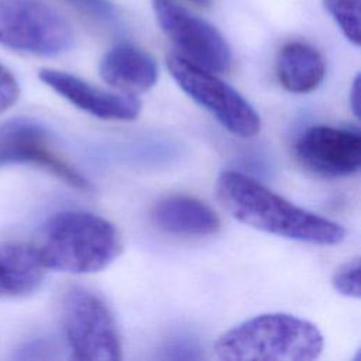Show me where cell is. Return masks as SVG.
<instances>
[{"label": "cell", "instance_id": "1", "mask_svg": "<svg viewBox=\"0 0 361 361\" xmlns=\"http://www.w3.org/2000/svg\"><path fill=\"white\" fill-rule=\"evenodd\" d=\"M216 193L234 219L252 228L316 245H334L345 237L338 223L290 203L241 172H221Z\"/></svg>", "mask_w": 361, "mask_h": 361}, {"label": "cell", "instance_id": "2", "mask_svg": "<svg viewBox=\"0 0 361 361\" xmlns=\"http://www.w3.org/2000/svg\"><path fill=\"white\" fill-rule=\"evenodd\" d=\"M324 347L316 324L288 313H264L224 331L214 354L226 361H312Z\"/></svg>", "mask_w": 361, "mask_h": 361}, {"label": "cell", "instance_id": "3", "mask_svg": "<svg viewBox=\"0 0 361 361\" xmlns=\"http://www.w3.org/2000/svg\"><path fill=\"white\" fill-rule=\"evenodd\" d=\"M39 248L47 269L69 274H94L107 268L121 252V235L102 216L66 210L45 224Z\"/></svg>", "mask_w": 361, "mask_h": 361}, {"label": "cell", "instance_id": "4", "mask_svg": "<svg viewBox=\"0 0 361 361\" xmlns=\"http://www.w3.org/2000/svg\"><path fill=\"white\" fill-rule=\"evenodd\" d=\"M61 320L75 360H121V341L114 316L94 292L83 286L69 288L62 296Z\"/></svg>", "mask_w": 361, "mask_h": 361}, {"label": "cell", "instance_id": "5", "mask_svg": "<svg viewBox=\"0 0 361 361\" xmlns=\"http://www.w3.org/2000/svg\"><path fill=\"white\" fill-rule=\"evenodd\" d=\"M0 44L20 52L55 56L75 44L71 24L41 0H0Z\"/></svg>", "mask_w": 361, "mask_h": 361}, {"label": "cell", "instance_id": "6", "mask_svg": "<svg viewBox=\"0 0 361 361\" xmlns=\"http://www.w3.org/2000/svg\"><path fill=\"white\" fill-rule=\"evenodd\" d=\"M166 66L178 86L234 135L250 138L261 128L255 109L216 73L202 69L176 52H169Z\"/></svg>", "mask_w": 361, "mask_h": 361}, {"label": "cell", "instance_id": "7", "mask_svg": "<svg viewBox=\"0 0 361 361\" xmlns=\"http://www.w3.org/2000/svg\"><path fill=\"white\" fill-rule=\"evenodd\" d=\"M157 21L176 54L213 73L231 65V49L216 27L171 0H152Z\"/></svg>", "mask_w": 361, "mask_h": 361}, {"label": "cell", "instance_id": "8", "mask_svg": "<svg viewBox=\"0 0 361 361\" xmlns=\"http://www.w3.org/2000/svg\"><path fill=\"white\" fill-rule=\"evenodd\" d=\"M32 164L66 185L87 192V179L55 148L48 130L31 118H13L0 124V166Z\"/></svg>", "mask_w": 361, "mask_h": 361}, {"label": "cell", "instance_id": "9", "mask_svg": "<svg viewBox=\"0 0 361 361\" xmlns=\"http://www.w3.org/2000/svg\"><path fill=\"white\" fill-rule=\"evenodd\" d=\"M296 161L309 172L323 178H344L361 166V137L357 130L312 126L293 144Z\"/></svg>", "mask_w": 361, "mask_h": 361}, {"label": "cell", "instance_id": "10", "mask_svg": "<svg viewBox=\"0 0 361 361\" xmlns=\"http://www.w3.org/2000/svg\"><path fill=\"white\" fill-rule=\"evenodd\" d=\"M38 78L69 103L97 118L130 121L141 113V102L137 96L99 89L72 73L44 68L38 72Z\"/></svg>", "mask_w": 361, "mask_h": 361}, {"label": "cell", "instance_id": "11", "mask_svg": "<svg viewBox=\"0 0 361 361\" xmlns=\"http://www.w3.org/2000/svg\"><path fill=\"white\" fill-rule=\"evenodd\" d=\"M99 75L109 86L137 96L157 83L158 66L144 49L133 44H118L100 59Z\"/></svg>", "mask_w": 361, "mask_h": 361}, {"label": "cell", "instance_id": "12", "mask_svg": "<svg viewBox=\"0 0 361 361\" xmlns=\"http://www.w3.org/2000/svg\"><path fill=\"white\" fill-rule=\"evenodd\" d=\"M152 224L175 235H209L220 228L216 212L203 200L186 195L159 199L151 209Z\"/></svg>", "mask_w": 361, "mask_h": 361}, {"label": "cell", "instance_id": "13", "mask_svg": "<svg viewBox=\"0 0 361 361\" xmlns=\"http://www.w3.org/2000/svg\"><path fill=\"white\" fill-rule=\"evenodd\" d=\"M45 272L38 247L25 243L0 247V296L21 298L34 293Z\"/></svg>", "mask_w": 361, "mask_h": 361}, {"label": "cell", "instance_id": "14", "mask_svg": "<svg viewBox=\"0 0 361 361\" xmlns=\"http://www.w3.org/2000/svg\"><path fill=\"white\" fill-rule=\"evenodd\" d=\"M276 78L290 93H310L319 87L326 73L322 54L300 41L285 44L276 56Z\"/></svg>", "mask_w": 361, "mask_h": 361}, {"label": "cell", "instance_id": "15", "mask_svg": "<svg viewBox=\"0 0 361 361\" xmlns=\"http://www.w3.org/2000/svg\"><path fill=\"white\" fill-rule=\"evenodd\" d=\"M326 11L331 16L344 37L360 45V0H323Z\"/></svg>", "mask_w": 361, "mask_h": 361}, {"label": "cell", "instance_id": "16", "mask_svg": "<svg viewBox=\"0 0 361 361\" xmlns=\"http://www.w3.org/2000/svg\"><path fill=\"white\" fill-rule=\"evenodd\" d=\"M331 285L334 290L345 298L358 299L360 290V259L353 258L341 264L331 276Z\"/></svg>", "mask_w": 361, "mask_h": 361}, {"label": "cell", "instance_id": "17", "mask_svg": "<svg viewBox=\"0 0 361 361\" xmlns=\"http://www.w3.org/2000/svg\"><path fill=\"white\" fill-rule=\"evenodd\" d=\"M20 86L13 73L0 63V113L13 107L18 99Z\"/></svg>", "mask_w": 361, "mask_h": 361}, {"label": "cell", "instance_id": "18", "mask_svg": "<svg viewBox=\"0 0 361 361\" xmlns=\"http://www.w3.org/2000/svg\"><path fill=\"white\" fill-rule=\"evenodd\" d=\"M350 104H351L354 116L358 117V114H360V76L358 75L355 76L351 90H350Z\"/></svg>", "mask_w": 361, "mask_h": 361}, {"label": "cell", "instance_id": "19", "mask_svg": "<svg viewBox=\"0 0 361 361\" xmlns=\"http://www.w3.org/2000/svg\"><path fill=\"white\" fill-rule=\"evenodd\" d=\"M72 3H76V4H83V6H87V7H94V1L96 0H69Z\"/></svg>", "mask_w": 361, "mask_h": 361}, {"label": "cell", "instance_id": "20", "mask_svg": "<svg viewBox=\"0 0 361 361\" xmlns=\"http://www.w3.org/2000/svg\"><path fill=\"white\" fill-rule=\"evenodd\" d=\"M188 1L195 3V4H199V6H203V7H206V6L210 4V0H188Z\"/></svg>", "mask_w": 361, "mask_h": 361}]
</instances>
